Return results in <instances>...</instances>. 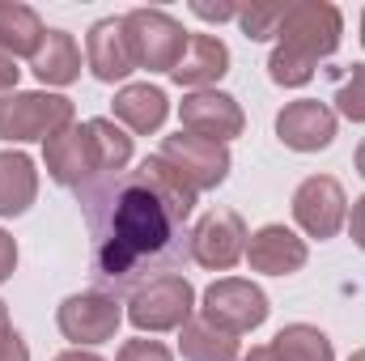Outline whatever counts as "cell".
Listing matches in <instances>:
<instances>
[{"label": "cell", "mask_w": 365, "mask_h": 361, "mask_svg": "<svg viewBox=\"0 0 365 361\" xmlns=\"http://www.w3.org/2000/svg\"><path fill=\"white\" fill-rule=\"evenodd\" d=\"M166 115H170V102H166V93L158 90V86H123V90L115 93V119L119 123H128L132 132H140V136H149V132H158L162 123H166Z\"/></svg>", "instance_id": "obj_18"}, {"label": "cell", "mask_w": 365, "mask_h": 361, "mask_svg": "<svg viewBox=\"0 0 365 361\" xmlns=\"http://www.w3.org/2000/svg\"><path fill=\"white\" fill-rule=\"evenodd\" d=\"M17 77H21L17 60H13L9 51H0V93H13V90H17Z\"/></svg>", "instance_id": "obj_31"}, {"label": "cell", "mask_w": 365, "mask_h": 361, "mask_svg": "<svg viewBox=\"0 0 365 361\" xmlns=\"http://www.w3.org/2000/svg\"><path fill=\"white\" fill-rule=\"evenodd\" d=\"M182 361H238V336L212 327L208 319H187L179 332Z\"/></svg>", "instance_id": "obj_22"}, {"label": "cell", "mask_w": 365, "mask_h": 361, "mask_svg": "<svg viewBox=\"0 0 365 361\" xmlns=\"http://www.w3.org/2000/svg\"><path fill=\"white\" fill-rule=\"evenodd\" d=\"M158 158H166L195 191H212V187H221L225 175H230V149L217 145V141L191 136V132H182V128L175 132V136L162 141Z\"/></svg>", "instance_id": "obj_11"}, {"label": "cell", "mask_w": 365, "mask_h": 361, "mask_svg": "<svg viewBox=\"0 0 365 361\" xmlns=\"http://www.w3.org/2000/svg\"><path fill=\"white\" fill-rule=\"evenodd\" d=\"M47 175L60 187H73L86 195L93 187L123 179L132 162V136L115 128V119H90V123H68L43 145Z\"/></svg>", "instance_id": "obj_2"}, {"label": "cell", "mask_w": 365, "mask_h": 361, "mask_svg": "<svg viewBox=\"0 0 365 361\" xmlns=\"http://www.w3.org/2000/svg\"><path fill=\"white\" fill-rule=\"evenodd\" d=\"M56 361H102L98 353H86V349H64Z\"/></svg>", "instance_id": "obj_32"}, {"label": "cell", "mask_w": 365, "mask_h": 361, "mask_svg": "<svg viewBox=\"0 0 365 361\" xmlns=\"http://www.w3.org/2000/svg\"><path fill=\"white\" fill-rule=\"evenodd\" d=\"M268 349H272L276 361H336L331 340H327L319 327H310V323H289V327H280Z\"/></svg>", "instance_id": "obj_23"}, {"label": "cell", "mask_w": 365, "mask_h": 361, "mask_svg": "<svg viewBox=\"0 0 365 361\" xmlns=\"http://www.w3.org/2000/svg\"><path fill=\"white\" fill-rule=\"evenodd\" d=\"M86 64H90L93 77L106 81V86L123 81L136 68V56H132L123 17H102V21L90 26V34H86Z\"/></svg>", "instance_id": "obj_14"}, {"label": "cell", "mask_w": 365, "mask_h": 361, "mask_svg": "<svg viewBox=\"0 0 365 361\" xmlns=\"http://www.w3.org/2000/svg\"><path fill=\"white\" fill-rule=\"evenodd\" d=\"M191 13H195V17H204V21H230V17H238V9H234V4H204V0H195V4H191Z\"/></svg>", "instance_id": "obj_28"}, {"label": "cell", "mask_w": 365, "mask_h": 361, "mask_svg": "<svg viewBox=\"0 0 365 361\" xmlns=\"http://www.w3.org/2000/svg\"><path fill=\"white\" fill-rule=\"evenodd\" d=\"M43 34H47V26H43V17L30 4L0 0V51H9L13 60L17 56H34Z\"/></svg>", "instance_id": "obj_20"}, {"label": "cell", "mask_w": 365, "mask_h": 361, "mask_svg": "<svg viewBox=\"0 0 365 361\" xmlns=\"http://www.w3.org/2000/svg\"><path fill=\"white\" fill-rule=\"evenodd\" d=\"M0 332H9V310H4V302H0Z\"/></svg>", "instance_id": "obj_35"}, {"label": "cell", "mask_w": 365, "mask_h": 361, "mask_svg": "<svg viewBox=\"0 0 365 361\" xmlns=\"http://www.w3.org/2000/svg\"><path fill=\"white\" fill-rule=\"evenodd\" d=\"M30 68L43 86H73L81 77V51L68 30H47L38 51L30 56Z\"/></svg>", "instance_id": "obj_17"}, {"label": "cell", "mask_w": 365, "mask_h": 361, "mask_svg": "<svg viewBox=\"0 0 365 361\" xmlns=\"http://www.w3.org/2000/svg\"><path fill=\"white\" fill-rule=\"evenodd\" d=\"M357 175L365 179V141H361V149H357Z\"/></svg>", "instance_id": "obj_34"}, {"label": "cell", "mask_w": 365, "mask_h": 361, "mask_svg": "<svg viewBox=\"0 0 365 361\" xmlns=\"http://www.w3.org/2000/svg\"><path fill=\"white\" fill-rule=\"evenodd\" d=\"M191 310H195V289L182 272H166V276L145 280L128 302V319L140 332H182Z\"/></svg>", "instance_id": "obj_5"}, {"label": "cell", "mask_w": 365, "mask_h": 361, "mask_svg": "<svg viewBox=\"0 0 365 361\" xmlns=\"http://www.w3.org/2000/svg\"><path fill=\"white\" fill-rule=\"evenodd\" d=\"M293 221L310 234V238H336L349 221V195L331 175H310L293 191Z\"/></svg>", "instance_id": "obj_10"}, {"label": "cell", "mask_w": 365, "mask_h": 361, "mask_svg": "<svg viewBox=\"0 0 365 361\" xmlns=\"http://www.w3.org/2000/svg\"><path fill=\"white\" fill-rule=\"evenodd\" d=\"M238 361H276V357H272V349H268V345H255L251 353H242Z\"/></svg>", "instance_id": "obj_33"}, {"label": "cell", "mask_w": 365, "mask_h": 361, "mask_svg": "<svg viewBox=\"0 0 365 361\" xmlns=\"http://www.w3.org/2000/svg\"><path fill=\"white\" fill-rule=\"evenodd\" d=\"M93 230V285L98 293H136L145 280L179 272L191 260L187 221L175 217L136 171L81 195Z\"/></svg>", "instance_id": "obj_1"}, {"label": "cell", "mask_w": 365, "mask_h": 361, "mask_svg": "<svg viewBox=\"0 0 365 361\" xmlns=\"http://www.w3.org/2000/svg\"><path fill=\"white\" fill-rule=\"evenodd\" d=\"M136 175H140V183H145L149 191H158V195H162V204H166L175 217H182V221L191 217V208H195V195H200V191L182 179L166 158H158V153H153V158H145Z\"/></svg>", "instance_id": "obj_21"}, {"label": "cell", "mask_w": 365, "mask_h": 361, "mask_svg": "<svg viewBox=\"0 0 365 361\" xmlns=\"http://www.w3.org/2000/svg\"><path fill=\"white\" fill-rule=\"evenodd\" d=\"M13 268H17V243L0 230V285L13 276Z\"/></svg>", "instance_id": "obj_29"}, {"label": "cell", "mask_w": 365, "mask_h": 361, "mask_svg": "<svg viewBox=\"0 0 365 361\" xmlns=\"http://www.w3.org/2000/svg\"><path fill=\"white\" fill-rule=\"evenodd\" d=\"M306 243L284 230V225H264L247 238V264L255 272H268V276H293V272L306 268Z\"/></svg>", "instance_id": "obj_16"}, {"label": "cell", "mask_w": 365, "mask_h": 361, "mask_svg": "<svg viewBox=\"0 0 365 361\" xmlns=\"http://www.w3.org/2000/svg\"><path fill=\"white\" fill-rule=\"evenodd\" d=\"M123 30H128L136 68L175 73L182 47H187V30H182L170 13H162V9H132V13L123 17Z\"/></svg>", "instance_id": "obj_7"}, {"label": "cell", "mask_w": 365, "mask_h": 361, "mask_svg": "<svg viewBox=\"0 0 365 361\" xmlns=\"http://www.w3.org/2000/svg\"><path fill=\"white\" fill-rule=\"evenodd\" d=\"M284 13H289V4H247V9H238V26L251 43H268V39H276Z\"/></svg>", "instance_id": "obj_24"}, {"label": "cell", "mask_w": 365, "mask_h": 361, "mask_svg": "<svg viewBox=\"0 0 365 361\" xmlns=\"http://www.w3.org/2000/svg\"><path fill=\"white\" fill-rule=\"evenodd\" d=\"M0 361H30V349H26V340L9 327V332H0Z\"/></svg>", "instance_id": "obj_27"}, {"label": "cell", "mask_w": 365, "mask_h": 361, "mask_svg": "<svg viewBox=\"0 0 365 361\" xmlns=\"http://www.w3.org/2000/svg\"><path fill=\"white\" fill-rule=\"evenodd\" d=\"M38 195V171L26 153L4 149L0 153V217H21Z\"/></svg>", "instance_id": "obj_19"}, {"label": "cell", "mask_w": 365, "mask_h": 361, "mask_svg": "<svg viewBox=\"0 0 365 361\" xmlns=\"http://www.w3.org/2000/svg\"><path fill=\"white\" fill-rule=\"evenodd\" d=\"M247 221L234 213V208H208L195 230L187 234V247H191V260L200 268L212 272H230L238 260H247Z\"/></svg>", "instance_id": "obj_8"}, {"label": "cell", "mask_w": 365, "mask_h": 361, "mask_svg": "<svg viewBox=\"0 0 365 361\" xmlns=\"http://www.w3.org/2000/svg\"><path fill=\"white\" fill-rule=\"evenodd\" d=\"M200 319H208L212 327L230 332V336H247L268 319V293L255 280L242 276H221L204 289V306Z\"/></svg>", "instance_id": "obj_6"}, {"label": "cell", "mask_w": 365, "mask_h": 361, "mask_svg": "<svg viewBox=\"0 0 365 361\" xmlns=\"http://www.w3.org/2000/svg\"><path fill=\"white\" fill-rule=\"evenodd\" d=\"M73 123V102L64 93H0V141L26 145V141H51Z\"/></svg>", "instance_id": "obj_4"}, {"label": "cell", "mask_w": 365, "mask_h": 361, "mask_svg": "<svg viewBox=\"0 0 365 361\" xmlns=\"http://www.w3.org/2000/svg\"><path fill=\"white\" fill-rule=\"evenodd\" d=\"M225 73H230V47L217 34H187V47H182L170 81L195 93V90H212Z\"/></svg>", "instance_id": "obj_15"}, {"label": "cell", "mask_w": 365, "mask_h": 361, "mask_svg": "<svg viewBox=\"0 0 365 361\" xmlns=\"http://www.w3.org/2000/svg\"><path fill=\"white\" fill-rule=\"evenodd\" d=\"M349 234H353V243L365 251V195L353 200V213H349Z\"/></svg>", "instance_id": "obj_30"}, {"label": "cell", "mask_w": 365, "mask_h": 361, "mask_svg": "<svg viewBox=\"0 0 365 361\" xmlns=\"http://www.w3.org/2000/svg\"><path fill=\"white\" fill-rule=\"evenodd\" d=\"M344 17L327 0H302L289 4L280 30H276V51L268 60V77L284 90H297L314 77L319 60H327L340 47Z\"/></svg>", "instance_id": "obj_3"}, {"label": "cell", "mask_w": 365, "mask_h": 361, "mask_svg": "<svg viewBox=\"0 0 365 361\" xmlns=\"http://www.w3.org/2000/svg\"><path fill=\"white\" fill-rule=\"evenodd\" d=\"M276 136L293 153H319L336 141V111L319 98H297L276 115Z\"/></svg>", "instance_id": "obj_13"}, {"label": "cell", "mask_w": 365, "mask_h": 361, "mask_svg": "<svg viewBox=\"0 0 365 361\" xmlns=\"http://www.w3.org/2000/svg\"><path fill=\"white\" fill-rule=\"evenodd\" d=\"M336 106H340V115H344V119L365 123V64H353L349 81L340 86V93H336Z\"/></svg>", "instance_id": "obj_25"}, {"label": "cell", "mask_w": 365, "mask_h": 361, "mask_svg": "<svg viewBox=\"0 0 365 361\" xmlns=\"http://www.w3.org/2000/svg\"><path fill=\"white\" fill-rule=\"evenodd\" d=\"M56 323H60L64 340H73L77 349L81 345H106V340H115V332L123 323V306H119V298L98 293V289L93 293H73V298L60 302Z\"/></svg>", "instance_id": "obj_9"}, {"label": "cell", "mask_w": 365, "mask_h": 361, "mask_svg": "<svg viewBox=\"0 0 365 361\" xmlns=\"http://www.w3.org/2000/svg\"><path fill=\"white\" fill-rule=\"evenodd\" d=\"M349 361H365V349H357V353H353V357H349Z\"/></svg>", "instance_id": "obj_36"}, {"label": "cell", "mask_w": 365, "mask_h": 361, "mask_svg": "<svg viewBox=\"0 0 365 361\" xmlns=\"http://www.w3.org/2000/svg\"><path fill=\"white\" fill-rule=\"evenodd\" d=\"M115 361H175V353H170L162 340H145V336H136V340H123V345H119Z\"/></svg>", "instance_id": "obj_26"}, {"label": "cell", "mask_w": 365, "mask_h": 361, "mask_svg": "<svg viewBox=\"0 0 365 361\" xmlns=\"http://www.w3.org/2000/svg\"><path fill=\"white\" fill-rule=\"evenodd\" d=\"M179 119H182V132L204 136V141H217V145H230L247 128V115H242L238 98H230V93H221V90L187 93L182 106H179Z\"/></svg>", "instance_id": "obj_12"}]
</instances>
